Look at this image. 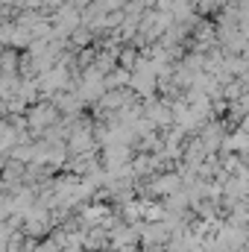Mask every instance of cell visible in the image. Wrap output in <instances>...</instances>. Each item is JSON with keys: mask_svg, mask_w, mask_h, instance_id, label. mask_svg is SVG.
I'll list each match as a JSON object with an SVG mask.
<instances>
[]
</instances>
